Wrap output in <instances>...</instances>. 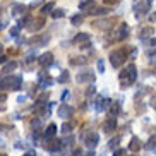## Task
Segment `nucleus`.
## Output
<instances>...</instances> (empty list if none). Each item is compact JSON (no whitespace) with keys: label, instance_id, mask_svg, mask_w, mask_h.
Returning <instances> with one entry per match:
<instances>
[{"label":"nucleus","instance_id":"4be33fe9","mask_svg":"<svg viewBox=\"0 0 156 156\" xmlns=\"http://www.w3.org/2000/svg\"><path fill=\"white\" fill-rule=\"evenodd\" d=\"M29 21H31V17H29V16H26V17H23V19H21V21L17 23V28H19V29H21V28H26V26L29 24Z\"/></svg>","mask_w":156,"mask_h":156},{"label":"nucleus","instance_id":"7c9ffc66","mask_svg":"<svg viewBox=\"0 0 156 156\" xmlns=\"http://www.w3.org/2000/svg\"><path fill=\"white\" fill-rule=\"evenodd\" d=\"M151 33H153V28H146V29H142V40H144L146 36H149Z\"/></svg>","mask_w":156,"mask_h":156},{"label":"nucleus","instance_id":"e433bc0d","mask_svg":"<svg viewBox=\"0 0 156 156\" xmlns=\"http://www.w3.org/2000/svg\"><path fill=\"white\" fill-rule=\"evenodd\" d=\"M103 2H105V4H115L117 0H103Z\"/></svg>","mask_w":156,"mask_h":156},{"label":"nucleus","instance_id":"c756f323","mask_svg":"<svg viewBox=\"0 0 156 156\" xmlns=\"http://www.w3.org/2000/svg\"><path fill=\"white\" fill-rule=\"evenodd\" d=\"M119 142H120V137H115L110 141V147L112 149H115V147H119Z\"/></svg>","mask_w":156,"mask_h":156},{"label":"nucleus","instance_id":"9d476101","mask_svg":"<svg viewBox=\"0 0 156 156\" xmlns=\"http://www.w3.org/2000/svg\"><path fill=\"white\" fill-rule=\"evenodd\" d=\"M103 129H105L106 132H112V130H115V129H117V119H115V117L108 119V120L105 122V125H103Z\"/></svg>","mask_w":156,"mask_h":156},{"label":"nucleus","instance_id":"bb28decb","mask_svg":"<svg viewBox=\"0 0 156 156\" xmlns=\"http://www.w3.org/2000/svg\"><path fill=\"white\" fill-rule=\"evenodd\" d=\"M154 146H156V136H151V137H149V141L146 142V147H147V149H153Z\"/></svg>","mask_w":156,"mask_h":156},{"label":"nucleus","instance_id":"5701e85b","mask_svg":"<svg viewBox=\"0 0 156 156\" xmlns=\"http://www.w3.org/2000/svg\"><path fill=\"white\" fill-rule=\"evenodd\" d=\"M108 106H110V115L112 117H115V115L120 112V106L117 105V103H112V105H108Z\"/></svg>","mask_w":156,"mask_h":156},{"label":"nucleus","instance_id":"ea45409f","mask_svg":"<svg viewBox=\"0 0 156 156\" xmlns=\"http://www.w3.org/2000/svg\"><path fill=\"white\" fill-rule=\"evenodd\" d=\"M2 28H4V24H0V29H2Z\"/></svg>","mask_w":156,"mask_h":156},{"label":"nucleus","instance_id":"79ce46f5","mask_svg":"<svg viewBox=\"0 0 156 156\" xmlns=\"http://www.w3.org/2000/svg\"><path fill=\"white\" fill-rule=\"evenodd\" d=\"M0 156H4V154H0Z\"/></svg>","mask_w":156,"mask_h":156},{"label":"nucleus","instance_id":"39448f33","mask_svg":"<svg viewBox=\"0 0 156 156\" xmlns=\"http://www.w3.org/2000/svg\"><path fill=\"white\" fill-rule=\"evenodd\" d=\"M43 26H45V19H34V21L31 19L26 28H28L29 31H38V29H41Z\"/></svg>","mask_w":156,"mask_h":156},{"label":"nucleus","instance_id":"4468645a","mask_svg":"<svg viewBox=\"0 0 156 156\" xmlns=\"http://www.w3.org/2000/svg\"><path fill=\"white\" fill-rule=\"evenodd\" d=\"M83 10H87V12H91L93 9H94V2L93 0H84V2H81V5H79Z\"/></svg>","mask_w":156,"mask_h":156},{"label":"nucleus","instance_id":"b1692460","mask_svg":"<svg viewBox=\"0 0 156 156\" xmlns=\"http://www.w3.org/2000/svg\"><path fill=\"white\" fill-rule=\"evenodd\" d=\"M106 12H108V9H105V7H98V9L91 10V14H94V16H101V14H106Z\"/></svg>","mask_w":156,"mask_h":156},{"label":"nucleus","instance_id":"4c0bfd02","mask_svg":"<svg viewBox=\"0 0 156 156\" xmlns=\"http://www.w3.org/2000/svg\"><path fill=\"white\" fill-rule=\"evenodd\" d=\"M23 156H36V154H34V151H31V153H26V154H23Z\"/></svg>","mask_w":156,"mask_h":156},{"label":"nucleus","instance_id":"2f4dec72","mask_svg":"<svg viewBox=\"0 0 156 156\" xmlns=\"http://www.w3.org/2000/svg\"><path fill=\"white\" fill-rule=\"evenodd\" d=\"M98 70H100V72H105V64H103V60H98Z\"/></svg>","mask_w":156,"mask_h":156},{"label":"nucleus","instance_id":"473e14b6","mask_svg":"<svg viewBox=\"0 0 156 156\" xmlns=\"http://www.w3.org/2000/svg\"><path fill=\"white\" fill-rule=\"evenodd\" d=\"M124 154H125L124 149H115V153H113V156H124Z\"/></svg>","mask_w":156,"mask_h":156},{"label":"nucleus","instance_id":"393cba45","mask_svg":"<svg viewBox=\"0 0 156 156\" xmlns=\"http://www.w3.org/2000/svg\"><path fill=\"white\" fill-rule=\"evenodd\" d=\"M58 81L60 83H69V72L67 70H62V74H60V77H58Z\"/></svg>","mask_w":156,"mask_h":156},{"label":"nucleus","instance_id":"a211bd4d","mask_svg":"<svg viewBox=\"0 0 156 156\" xmlns=\"http://www.w3.org/2000/svg\"><path fill=\"white\" fill-rule=\"evenodd\" d=\"M86 81H93V74H91V72L79 74V77H77V83H86Z\"/></svg>","mask_w":156,"mask_h":156},{"label":"nucleus","instance_id":"9b49d317","mask_svg":"<svg viewBox=\"0 0 156 156\" xmlns=\"http://www.w3.org/2000/svg\"><path fill=\"white\" fill-rule=\"evenodd\" d=\"M24 12H26V5H23V4H14L12 5V16L19 17V16L24 14Z\"/></svg>","mask_w":156,"mask_h":156},{"label":"nucleus","instance_id":"1a4fd4ad","mask_svg":"<svg viewBox=\"0 0 156 156\" xmlns=\"http://www.w3.org/2000/svg\"><path fill=\"white\" fill-rule=\"evenodd\" d=\"M72 106H69V105H65V103H62V106L58 108V115L60 117H65V119H69L70 115H72Z\"/></svg>","mask_w":156,"mask_h":156},{"label":"nucleus","instance_id":"dca6fc26","mask_svg":"<svg viewBox=\"0 0 156 156\" xmlns=\"http://www.w3.org/2000/svg\"><path fill=\"white\" fill-rule=\"evenodd\" d=\"M50 41V36H43V38H33L31 40V45H34V46H41V45H45V43H48Z\"/></svg>","mask_w":156,"mask_h":156},{"label":"nucleus","instance_id":"412c9836","mask_svg":"<svg viewBox=\"0 0 156 156\" xmlns=\"http://www.w3.org/2000/svg\"><path fill=\"white\" fill-rule=\"evenodd\" d=\"M86 62H87V60L84 58V57H76V58L70 60V64H72V65H84Z\"/></svg>","mask_w":156,"mask_h":156},{"label":"nucleus","instance_id":"aec40b11","mask_svg":"<svg viewBox=\"0 0 156 156\" xmlns=\"http://www.w3.org/2000/svg\"><path fill=\"white\" fill-rule=\"evenodd\" d=\"M53 7H55V4H53V2L45 4V5H43V9H41V14H48V12H51V10H53Z\"/></svg>","mask_w":156,"mask_h":156},{"label":"nucleus","instance_id":"2eb2a0df","mask_svg":"<svg viewBox=\"0 0 156 156\" xmlns=\"http://www.w3.org/2000/svg\"><path fill=\"white\" fill-rule=\"evenodd\" d=\"M86 41H89V34H86V33H79L77 36L74 38V43H77V45L86 43Z\"/></svg>","mask_w":156,"mask_h":156},{"label":"nucleus","instance_id":"a19ab883","mask_svg":"<svg viewBox=\"0 0 156 156\" xmlns=\"http://www.w3.org/2000/svg\"><path fill=\"white\" fill-rule=\"evenodd\" d=\"M0 50H2V46H0Z\"/></svg>","mask_w":156,"mask_h":156},{"label":"nucleus","instance_id":"58836bf2","mask_svg":"<svg viewBox=\"0 0 156 156\" xmlns=\"http://www.w3.org/2000/svg\"><path fill=\"white\" fill-rule=\"evenodd\" d=\"M151 21H156V14H153V16H151Z\"/></svg>","mask_w":156,"mask_h":156},{"label":"nucleus","instance_id":"423d86ee","mask_svg":"<svg viewBox=\"0 0 156 156\" xmlns=\"http://www.w3.org/2000/svg\"><path fill=\"white\" fill-rule=\"evenodd\" d=\"M98 141H100V136H98L96 132H91L89 136H86V146H87V147L98 146Z\"/></svg>","mask_w":156,"mask_h":156},{"label":"nucleus","instance_id":"c85d7f7f","mask_svg":"<svg viewBox=\"0 0 156 156\" xmlns=\"http://www.w3.org/2000/svg\"><path fill=\"white\" fill-rule=\"evenodd\" d=\"M70 130H72V124H69V122H67V124L62 125V132H64V134H69Z\"/></svg>","mask_w":156,"mask_h":156},{"label":"nucleus","instance_id":"7ed1b4c3","mask_svg":"<svg viewBox=\"0 0 156 156\" xmlns=\"http://www.w3.org/2000/svg\"><path fill=\"white\" fill-rule=\"evenodd\" d=\"M127 60V51L125 50H117V51H112L110 53V62L113 67H120Z\"/></svg>","mask_w":156,"mask_h":156},{"label":"nucleus","instance_id":"6e6552de","mask_svg":"<svg viewBox=\"0 0 156 156\" xmlns=\"http://www.w3.org/2000/svg\"><path fill=\"white\" fill-rule=\"evenodd\" d=\"M62 144H64L62 141H57V139L50 137V141H48V144H46V149H48V151H57V149L62 147Z\"/></svg>","mask_w":156,"mask_h":156},{"label":"nucleus","instance_id":"f8f14e48","mask_svg":"<svg viewBox=\"0 0 156 156\" xmlns=\"http://www.w3.org/2000/svg\"><path fill=\"white\" fill-rule=\"evenodd\" d=\"M55 134H57V125L55 124H50L48 127H46V130H45V137H55Z\"/></svg>","mask_w":156,"mask_h":156},{"label":"nucleus","instance_id":"0eeeda50","mask_svg":"<svg viewBox=\"0 0 156 156\" xmlns=\"http://www.w3.org/2000/svg\"><path fill=\"white\" fill-rule=\"evenodd\" d=\"M38 62H40V65H43V67H46V65H51V62H53V53H43L40 58H38Z\"/></svg>","mask_w":156,"mask_h":156},{"label":"nucleus","instance_id":"cd10ccee","mask_svg":"<svg viewBox=\"0 0 156 156\" xmlns=\"http://www.w3.org/2000/svg\"><path fill=\"white\" fill-rule=\"evenodd\" d=\"M51 17H53V19H60V17H64V10H60V9L51 10Z\"/></svg>","mask_w":156,"mask_h":156},{"label":"nucleus","instance_id":"f704fd0d","mask_svg":"<svg viewBox=\"0 0 156 156\" xmlns=\"http://www.w3.org/2000/svg\"><path fill=\"white\" fill-rule=\"evenodd\" d=\"M147 55H149V58H156V51H149Z\"/></svg>","mask_w":156,"mask_h":156},{"label":"nucleus","instance_id":"c9c22d12","mask_svg":"<svg viewBox=\"0 0 156 156\" xmlns=\"http://www.w3.org/2000/svg\"><path fill=\"white\" fill-rule=\"evenodd\" d=\"M5 60H7V57H5V55H0V64H4Z\"/></svg>","mask_w":156,"mask_h":156},{"label":"nucleus","instance_id":"72a5a7b5","mask_svg":"<svg viewBox=\"0 0 156 156\" xmlns=\"http://www.w3.org/2000/svg\"><path fill=\"white\" fill-rule=\"evenodd\" d=\"M17 31H19V28L12 29V31H10V34H12V36H17Z\"/></svg>","mask_w":156,"mask_h":156},{"label":"nucleus","instance_id":"a878e982","mask_svg":"<svg viewBox=\"0 0 156 156\" xmlns=\"http://www.w3.org/2000/svg\"><path fill=\"white\" fill-rule=\"evenodd\" d=\"M70 23L74 24V26H79V24L83 23V16L79 14V16H72V19H70Z\"/></svg>","mask_w":156,"mask_h":156},{"label":"nucleus","instance_id":"20e7f679","mask_svg":"<svg viewBox=\"0 0 156 156\" xmlns=\"http://www.w3.org/2000/svg\"><path fill=\"white\" fill-rule=\"evenodd\" d=\"M147 10H149V0H147V2H141V4H137L134 7V12H136L137 17H141L142 14H146Z\"/></svg>","mask_w":156,"mask_h":156},{"label":"nucleus","instance_id":"f3484780","mask_svg":"<svg viewBox=\"0 0 156 156\" xmlns=\"http://www.w3.org/2000/svg\"><path fill=\"white\" fill-rule=\"evenodd\" d=\"M129 34V26L127 24H120V31H119V40H124V38H127Z\"/></svg>","mask_w":156,"mask_h":156},{"label":"nucleus","instance_id":"6ab92c4d","mask_svg":"<svg viewBox=\"0 0 156 156\" xmlns=\"http://www.w3.org/2000/svg\"><path fill=\"white\" fill-rule=\"evenodd\" d=\"M16 67H17V64H16V62H10L9 65H5V67H4V72H2V76H7V74H10L12 70L16 69Z\"/></svg>","mask_w":156,"mask_h":156},{"label":"nucleus","instance_id":"f257e3e1","mask_svg":"<svg viewBox=\"0 0 156 156\" xmlns=\"http://www.w3.org/2000/svg\"><path fill=\"white\" fill-rule=\"evenodd\" d=\"M21 84H23V77L21 76H4L0 79V89H10V91H17L21 89Z\"/></svg>","mask_w":156,"mask_h":156},{"label":"nucleus","instance_id":"f03ea898","mask_svg":"<svg viewBox=\"0 0 156 156\" xmlns=\"http://www.w3.org/2000/svg\"><path fill=\"white\" fill-rule=\"evenodd\" d=\"M119 77H120V83H122V86H124V87L130 86V84L136 81V65H134V64L129 65L125 70H122V72H120Z\"/></svg>","mask_w":156,"mask_h":156},{"label":"nucleus","instance_id":"ddd939ff","mask_svg":"<svg viewBox=\"0 0 156 156\" xmlns=\"http://www.w3.org/2000/svg\"><path fill=\"white\" fill-rule=\"evenodd\" d=\"M129 149L132 153H137L139 149H141V142H139L137 137H132V141H130V144H129Z\"/></svg>","mask_w":156,"mask_h":156}]
</instances>
